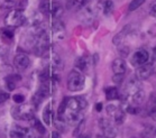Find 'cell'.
<instances>
[{
    "instance_id": "6da1fadb",
    "label": "cell",
    "mask_w": 156,
    "mask_h": 138,
    "mask_svg": "<svg viewBox=\"0 0 156 138\" xmlns=\"http://www.w3.org/2000/svg\"><path fill=\"white\" fill-rule=\"evenodd\" d=\"M35 108L32 104H18L12 108V117L17 120H27L30 121L34 118Z\"/></svg>"
},
{
    "instance_id": "7a4b0ae2",
    "label": "cell",
    "mask_w": 156,
    "mask_h": 138,
    "mask_svg": "<svg viewBox=\"0 0 156 138\" xmlns=\"http://www.w3.org/2000/svg\"><path fill=\"white\" fill-rule=\"evenodd\" d=\"M85 79L82 73L79 71H73L70 72V74L68 76V89L72 92H78L81 91L82 89L84 88Z\"/></svg>"
},
{
    "instance_id": "3957f363",
    "label": "cell",
    "mask_w": 156,
    "mask_h": 138,
    "mask_svg": "<svg viewBox=\"0 0 156 138\" xmlns=\"http://www.w3.org/2000/svg\"><path fill=\"white\" fill-rule=\"evenodd\" d=\"M5 23L8 27H18V26L24 25L27 23V18L24 15L23 10L19 9H15V10L9 11L5 18Z\"/></svg>"
},
{
    "instance_id": "277c9868",
    "label": "cell",
    "mask_w": 156,
    "mask_h": 138,
    "mask_svg": "<svg viewBox=\"0 0 156 138\" xmlns=\"http://www.w3.org/2000/svg\"><path fill=\"white\" fill-rule=\"evenodd\" d=\"M48 45H50V38H48L47 33L45 32L36 37L35 44H34V52H35L36 55L42 56L47 52Z\"/></svg>"
},
{
    "instance_id": "5b68a950",
    "label": "cell",
    "mask_w": 156,
    "mask_h": 138,
    "mask_svg": "<svg viewBox=\"0 0 156 138\" xmlns=\"http://www.w3.org/2000/svg\"><path fill=\"white\" fill-rule=\"evenodd\" d=\"M10 138H35L34 133L30 128L23 127L20 125L15 124L9 133Z\"/></svg>"
},
{
    "instance_id": "8992f818",
    "label": "cell",
    "mask_w": 156,
    "mask_h": 138,
    "mask_svg": "<svg viewBox=\"0 0 156 138\" xmlns=\"http://www.w3.org/2000/svg\"><path fill=\"white\" fill-rule=\"evenodd\" d=\"M44 62L46 63V67H48L52 71L55 70H61L63 66V62L61 60V57L54 52H48L46 53L45 57H44Z\"/></svg>"
},
{
    "instance_id": "52a82bcc",
    "label": "cell",
    "mask_w": 156,
    "mask_h": 138,
    "mask_svg": "<svg viewBox=\"0 0 156 138\" xmlns=\"http://www.w3.org/2000/svg\"><path fill=\"white\" fill-rule=\"evenodd\" d=\"M99 127L103 133V136L106 138H115L117 135V128L110 120L107 118H101L99 119Z\"/></svg>"
},
{
    "instance_id": "ba28073f",
    "label": "cell",
    "mask_w": 156,
    "mask_h": 138,
    "mask_svg": "<svg viewBox=\"0 0 156 138\" xmlns=\"http://www.w3.org/2000/svg\"><path fill=\"white\" fill-rule=\"evenodd\" d=\"M153 72H154V65H153L152 62H148V63L144 64V65H142V66H139L137 69L136 78L138 80H146L153 74Z\"/></svg>"
},
{
    "instance_id": "9c48e42d",
    "label": "cell",
    "mask_w": 156,
    "mask_h": 138,
    "mask_svg": "<svg viewBox=\"0 0 156 138\" xmlns=\"http://www.w3.org/2000/svg\"><path fill=\"white\" fill-rule=\"evenodd\" d=\"M148 61H149V53L146 50H144V48L136 51L135 54L133 55V64L134 65L142 66L144 64L148 63Z\"/></svg>"
},
{
    "instance_id": "30bf717a",
    "label": "cell",
    "mask_w": 156,
    "mask_h": 138,
    "mask_svg": "<svg viewBox=\"0 0 156 138\" xmlns=\"http://www.w3.org/2000/svg\"><path fill=\"white\" fill-rule=\"evenodd\" d=\"M79 17H80V19H81L83 23H85V24H90L91 21H93L94 17H96V10L93 9V7L87 5L85 7H83L81 9Z\"/></svg>"
},
{
    "instance_id": "8fae6325",
    "label": "cell",
    "mask_w": 156,
    "mask_h": 138,
    "mask_svg": "<svg viewBox=\"0 0 156 138\" xmlns=\"http://www.w3.org/2000/svg\"><path fill=\"white\" fill-rule=\"evenodd\" d=\"M15 66L19 70H26L30 64V60L27 54L25 53H18L14 58Z\"/></svg>"
},
{
    "instance_id": "7c38bea8",
    "label": "cell",
    "mask_w": 156,
    "mask_h": 138,
    "mask_svg": "<svg viewBox=\"0 0 156 138\" xmlns=\"http://www.w3.org/2000/svg\"><path fill=\"white\" fill-rule=\"evenodd\" d=\"M142 89V87H140V82H139V80L136 76H133V78L129 79V81H128L127 85H126V93H127V96L129 94V96H133L134 93H136L137 91H139Z\"/></svg>"
},
{
    "instance_id": "4fadbf2b",
    "label": "cell",
    "mask_w": 156,
    "mask_h": 138,
    "mask_svg": "<svg viewBox=\"0 0 156 138\" xmlns=\"http://www.w3.org/2000/svg\"><path fill=\"white\" fill-rule=\"evenodd\" d=\"M53 34L57 41H62L65 37V26L61 20L56 19L53 24Z\"/></svg>"
},
{
    "instance_id": "5bb4252c",
    "label": "cell",
    "mask_w": 156,
    "mask_h": 138,
    "mask_svg": "<svg viewBox=\"0 0 156 138\" xmlns=\"http://www.w3.org/2000/svg\"><path fill=\"white\" fill-rule=\"evenodd\" d=\"M92 65H93L92 60H91L90 57H87V56L79 57L78 60L75 61V66L82 72H88Z\"/></svg>"
},
{
    "instance_id": "9a60e30c",
    "label": "cell",
    "mask_w": 156,
    "mask_h": 138,
    "mask_svg": "<svg viewBox=\"0 0 156 138\" xmlns=\"http://www.w3.org/2000/svg\"><path fill=\"white\" fill-rule=\"evenodd\" d=\"M129 33H130V26H128V25L125 26V27L121 29L120 32L114 36V38H112V43H114L116 46L121 45V44L124 43L125 38L127 37V35L129 34Z\"/></svg>"
},
{
    "instance_id": "2e32d148",
    "label": "cell",
    "mask_w": 156,
    "mask_h": 138,
    "mask_svg": "<svg viewBox=\"0 0 156 138\" xmlns=\"http://www.w3.org/2000/svg\"><path fill=\"white\" fill-rule=\"evenodd\" d=\"M98 8H99V10L102 11L103 15H110L114 11V1L112 0H101L98 4Z\"/></svg>"
},
{
    "instance_id": "e0dca14e",
    "label": "cell",
    "mask_w": 156,
    "mask_h": 138,
    "mask_svg": "<svg viewBox=\"0 0 156 138\" xmlns=\"http://www.w3.org/2000/svg\"><path fill=\"white\" fill-rule=\"evenodd\" d=\"M55 4H56V1H54V0H42L41 5H39V10L44 15H51Z\"/></svg>"
},
{
    "instance_id": "ac0fdd59",
    "label": "cell",
    "mask_w": 156,
    "mask_h": 138,
    "mask_svg": "<svg viewBox=\"0 0 156 138\" xmlns=\"http://www.w3.org/2000/svg\"><path fill=\"white\" fill-rule=\"evenodd\" d=\"M126 67H127L126 62L122 58H116L112 62V71L115 74H125V72L127 70Z\"/></svg>"
},
{
    "instance_id": "d6986e66",
    "label": "cell",
    "mask_w": 156,
    "mask_h": 138,
    "mask_svg": "<svg viewBox=\"0 0 156 138\" xmlns=\"http://www.w3.org/2000/svg\"><path fill=\"white\" fill-rule=\"evenodd\" d=\"M130 98H131V102H133V104L138 106V104H140V103L144 102V100H145V92H144L143 89H140L139 91H137L136 93H134Z\"/></svg>"
},
{
    "instance_id": "ffe728a7",
    "label": "cell",
    "mask_w": 156,
    "mask_h": 138,
    "mask_svg": "<svg viewBox=\"0 0 156 138\" xmlns=\"http://www.w3.org/2000/svg\"><path fill=\"white\" fill-rule=\"evenodd\" d=\"M20 76L17 74H14V75H9L8 78H6V85H7V89L9 91H12L16 89V83L17 81L20 80Z\"/></svg>"
},
{
    "instance_id": "44dd1931",
    "label": "cell",
    "mask_w": 156,
    "mask_h": 138,
    "mask_svg": "<svg viewBox=\"0 0 156 138\" xmlns=\"http://www.w3.org/2000/svg\"><path fill=\"white\" fill-rule=\"evenodd\" d=\"M119 98V92H118V89L116 87H109V88L106 89V99L109 100V101H112V100H116Z\"/></svg>"
},
{
    "instance_id": "7402d4cb",
    "label": "cell",
    "mask_w": 156,
    "mask_h": 138,
    "mask_svg": "<svg viewBox=\"0 0 156 138\" xmlns=\"http://www.w3.org/2000/svg\"><path fill=\"white\" fill-rule=\"evenodd\" d=\"M30 126H32L36 131H38L39 134H45V131H46L45 126L42 124V121H39L38 119H36L35 117L30 120Z\"/></svg>"
},
{
    "instance_id": "603a6c76",
    "label": "cell",
    "mask_w": 156,
    "mask_h": 138,
    "mask_svg": "<svg viewBox=\"0 0 156 138\" xmlns=\"http://www.w3.org/2000/svg\"><path fill=\"white\" fill-rule=\"evenodd\" d=\"M16 6L15 0H0V11L10 10Z\"/></svg>"
},
{
    "instance_id": "cb8c5ba5",
    "label": "cell",
    "mask_w": 156,
    "mask_h": 138,
    "mask_svg": "<svg viewBox=\"0 0 156 138\" xmlns=\"http://www.w3.org/2000/svg\"><path fill=\"white\" fill-rule=\"evenodd\" d=\"M112 117H114V120L116 124L122 125L125 121V118H126V113H125V111L122 109H118Z\"/></svg>"
},
{
    "instance_id": "d4e9b609",
    "label": "cell",
    "mask_w": 156,
    "mask_h": 138,
    "mask_svg": "<svg viewBox=\"0 0 156 138\" xmlns=\"http://www.w3.org/2000/svg\"><path fill=\"white\" fill-rule=\"evenodd\" d=\"M43 119L44 122L46 125H51V120H52V109H51V104H47L44 109L43 112Z\"/></svg>"
},
{
    "instance_id": "484cf974",
    "label": "cell",
    "mask_w": 156,
    "mask_h": 138,
    "mask_svg": "<svg viewBox=\"0 0 156 138\" xmlns=\"http://www.w3.org/2000/svg\"><path fill=\"white\" fill-rule=\"evenodd\" d=\"M87 2H88V0H72L71 8L75 10H81L82 8L87 6Z\"/></svg>"
},
{
    "instance_id": "4316f807",
    "label": "cell",
    "mask_w": 156,
    "mask_h": 138,
    "mask_svg": "<svg viewBox=\"0 0 156 138\" xmlns=\"http://www.w3.org/2000/svg\"><path fill=\"white\" fill-rule=\"evenodd\" d=\"M145 1H146V0H133L130 4H129V6H128V11L136 10V9L140 7V6H142Z\"/></svg>"
},
{
    "instance_id": "83f0119b",
    "label": "cell",
    "mask_w": 156,
    "mask_h": 138,
    "mask_svg": "<svg viewBox=\"0 0 156 138\" xmlns=\"http://www.w3.org/2000/svg\"><path fill=\"white\" fill-rule=\"evenodd\" d=\"M55 127L57 128V130L65 131V129H66V121L60 120V119L55 118Z\"/></svg>"
},
{
    "instance_id": "f1b7e54d",
    "label": "cell",
    "mask_w": 156,
    "mask_h": 138,
    "mask_svg": "<svg viewBox=\"0 0 156 138\" xmlns=\"http://www.w3.org/2000/svg\"><path fill=\"white\" fill-rule=\"evenodd\" d=\"M126 112L130 113V115H136V113L140 112V109L136 104H128L126 108Z\"/></svg>"
},
{
    "instance_id": "f546056e",
    "label": "cell",
    "mask_w": 156,
    "mask_h": 138,
    "mask_svg": "<svg viewBox=\"0 0 156 138\" xmlns=\"http://www.w3.org/2000/svg\"><path fill=\"white\" fill-rule=\"evenodd\" d=\"M118 51H119V53L122 55V56H127L128 54H129V47L126 45H119L118 46Z\"/></svg>"
},
{
    "instance_id": "4dcf8cb0",
    "label": "cell",
    "mask_w": 156,
    "mask_h": 138,
    "mask_svg": "<svg viewBox=\"0 0 156 138\" xmlns=\"http://www.w3.org/2000/svg\"><path fill=\"white\" fill-rule=\"evenodd\" d=\"M83 128H84V120H81L78 124V127L75 128V130H74V133H73V135H74V136H79V135L82 133V129H83Z\"/></svg>"
},
{
    "instance_id": "1f68e13d",
    "label": "cell",
    "mask_w": 156,
    "mask_h": 138,
    "mask_svg": "<svg viewBox=\"0 0 156 138\" xmlns=\"http://www.w3.org/2000/svg\"><path fill=\"white\" fill-rule=\"evenodd\" d=\"M1 33H2V35H4L5 37H7V38H12V36H14V32H12L10 28H2L1 29Z\"/></svg>"
},
{
    "instance_id": "d6a6232c",
    "label": "cell",
    "mask_w": 156,
    "mask_h": 138,
    "mask_svg": "<svg viewBox=\"0 0 156 138\" xmlns=\"http://www.w3.org/2000/svg\"><path fill=\"white\" fill-rule=\"evenodd\" d=\"M149 15L152 17L156 18V0L153 1L152 4H151V6H149Z\"/></svg>"
},
{
    "instance_id": "836d02e7",
    "label": "cell",
    "mask_w": 156,
    "mask_h": 138,
    "mask_svg": "<svg viewBox=\"0 0 156 138\" xmlns=\"http://www.w3.org/2000/svg\"><path fill=\"white\" fill-rule=\"evenodd\" d=\"M107 112H108V115H110V116H114L115 112L118 110V108L116 106H114V104H109V106L106 108Z\"/></svg>"
},
{
    "instance_id": "e575fe53",
    "label": "cell",
    "mask_w": 156,
    "mask_h": 138,
    "mask_svg": "<svg viewBox=\"0 0 156 138\" xmlns=\"http://www.w3.org/2000/svg\"><path fill=\"white\" fill-rule=\"evenodd\" d=\"M12 99H14V101L16 103H23L24 101H25V97L23 96V94H15L14 97H12Z\"/></svg>"
},
{
    "instance_id": "d590c367",
    "label": "cell",
    "mask_w": 156,
    "mask_h": 138,
    "mask_svg": "<svg viewBox=\"0 0 156 138\" xmlns=\"http://www.w3.org/2000/svg\"><path fill=\"white\" fill-rule=\"evenodd\" d=\"M124 80V74H115L114 78H112V81L116 83V84H120Z\"/></svg>"
},
{
    "instance_id": "8d00e7d4",
    "label": "cell",
    "mask_w": 156,
    "mask_h": 138,
    "mask_svg": "<svg viewBox=\"0 0 156 138\" xmlns=\"http://www.w3.org/2000/svg\"><path fill=\"white\" fill-rule=\"evenodd\" d=\"M8 99H9V93L4 92V91H0V103L6 102Z\"/></svg>"
},
{
    "instance_id": "74e56055",
    "label": "cell",
    "mask_w": 156,
    "mask_h": 138,
    "mask_svg": "<svg viewBox=\"0 0 156 138\" xmlns=\"http://www.w3.org/2000/svg\"><path fill=\"white\" fill-rule=\"evenodd\" d=\"M6 53H7V50L5 48V46H1L0 47V55H5Z\"/></svg>"
},
{
    "instance_id": "f35d334b",
    "label": "cell",
    "mask_w": 156,
    "mask_h": 138,
    "mask_svg": "<svg viewBox=\"0 0 156 138\" xmlns=\"http://www.w3.org/2000/svg\"><path fill=\"white\" fill-rule=\"evenodd\" d=\"M101 109H102V103H97V106H96V110L97 111H101Z\"/></svg>"
},
{
    "instance_id": "ab89813d",
    "label": "cell",
    "mask_w": 156,
    "mask_h": 138,
    "mask_svg": "<svg viewBox=\"0 0 156 138\" xmlns=\"http://www.w3.org/2000/svg\"><path fill=\"white\" fill-rule=\"evenodd\" d=\"M52 138H60V134L57 131H53L52 133Z\"/></svg>"
},
{
    "instance_id": "60d3db41",
    "label": "cell",
    "mask_w": 156,
    "mask_h": 138,
    "mask_svg": "<svg viewBox=\"0 0 156 138\" xmlns=\"http://www.w3.org/2000/svg\"><path fill=\"white\" fill-rule=\"evenodd\" d=\"M153 58H154V61H156V46L153 50Z\"/></svg>"
},
{
    "instance_id": "b9f144b4",
    "label": "cell",
    "mask_w": 156,
    "mask_h": 138,
    "mask_svg": "<svg viewBox=\"0 0 156 138\" xmlns=\"http://www.w3.org/2000/svg\"><path fill=\"white\" fill-rule=\"evenodd\" d=\"M79 138H90V137H89L88 135H80V137Z\"/></svg>"
}]
</instances>
